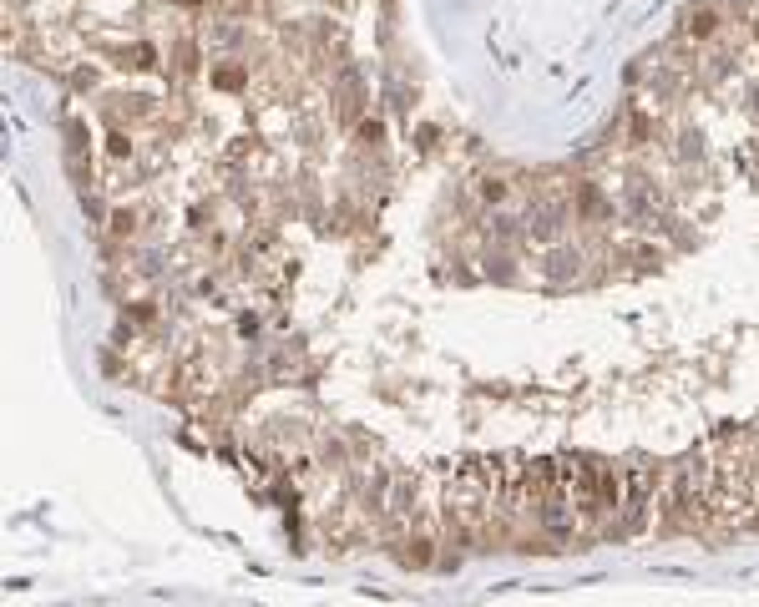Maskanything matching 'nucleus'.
Here are the masks:
<instances>
[{"label": "nucleus", "mask_w": 759, "mask_h": 607, "mask_svg": "<svg viewBox=\"0 0 759 607\" xmlns=\"http://www.w3.org/2000/svg\"><path fill=\"white\" fill-rule=\"evenodd\" d=\"M683 21H688V31H693V36H709V31H714V11H709V6H698V11H688Z\"/></svg>", "instance_id": "nucleus-1"}]
</instances>
